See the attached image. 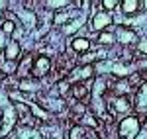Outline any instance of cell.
Instances as JSON below:
<instances>
[{
    "mask_svg": "<svg viewBox=\"0 0 147 139\" xmlns=\"http://www.w3.org/2000/svg\"><path fill=\"white\" fill-rule=\"evenodd\" d=\"M139 10V2L137 0H125L122 4V12L124 14H134V12Z\"/></svg>",
    "mask_w": 147,
    "mask_h": 139,
    "instance_id": "cell-14",
    "label": "cell"
},
{
    "mask_svg": "<svg viewBox=\"0 0 147 139\" xmlns=\"http://www.w3.org/2000/svg\"><path fill=\"white\" fill-rule=\"evenodd\" d=\"M20 139H41V133L35 131L34 128H20Z\"/></svg>",
    "mask_w": 147,
    "mask_h": 139,
    "instance_id": "cell-13",
    "label": "cell"
},
{
    "mask_svg": "<svg viewBox=\"0 0 147 139\" xmlns=\"http://www.w3.org/2000/svg\"><path fill=\"white\" fill-rule=\"evenodd\" d=\"M141 120L136 116H127L125 120H122V124H120V128H118V133H120V137L122 139H136L139 135V131H141Z\"/></svg>",
    "mask_w": 147,
    "mask_h": 139,
    "instance_id": "cell-1",
    "label": "cell"
},
{
    "mask_svg": "<svg viewBox=\"0 0 147 139\" xmlns=\"http://www.w3.org/2000/svg\"><path fill=\"white\" fill-rule=\"evenodd\" d=\"M112 16L108 14V12H98V14H94L92 16V26H94V30H102V28H108V26H112Z\"/></svg>",
    "mask_w": 147,
    "mask_h": 139,
    "instance_id": "cell-4",
    "label": "cell"
},
{
    "mask_svg": "<svg viewBox=\"0 0 147 139\" xmlns=\"http://www.w3.org/2000/svg\"><path fill=\"white\" fill-rule=\"evenodd\" d=\"M30 65H32V55H30V53H28V55H26V57L22 59V63H20V67H18V73H20V75H24V73H26V71L30 69Z\"/></svg>",
    "mask_w": 147,
    "mask_h": 139,
    "instance_id": "cell-18",
    "label": "cell"
},
{
    "mask_svg": "<svg viewBox=\"0 0 147 139\" xmlns=\"http://www.w3.org/2000/svg\"><path fill=\"white\" fill-rule=\"evenodd\" d=\"M71 92H73V96H75L77 100H88V96H90V86H88L86 82H75V84L71 86Z\"/></svg>",
    "mask_w": 147,
    "mask_h": 139,
    "instance_id": "cell-3",
    "label": "cell"
},
{
    "mask_svg": "<svg viewBox=\"0 0 147 139\" xmlns=\"http://www.w3.org/2000/svg\"><path fill=\"white\" fill-rule=\"evenodd\" d=\"M84 20H86V16H82V18H79V20H75L73 24H69L67 28H65V34H75V30L80 28V26L84 24Z\"/></svg>",
    "mask_w": 147,
    "mask_h": 139,
    "instance_id": "cell-17",
    "label": "cell"
},
{
    "mask_svg": "<svg viewBox=\"0 0 147 139\" xmlns=\"http://www.w3.org/2000/svg\"><path fill=\"white\" fill-rule=\"evenodd\" d=\"M92 75H94V69H92L90 65H82V69L75 73L77 79H92Z\"/></svg>",
    "mask_w": 147,
    "mask_h": 139,
    "instance_id": "cell-16",
    "label": "cell"
},
{
    "mask_svg": "<svg viewBox=\"0 0 147 139\" xmlns=\"http://www.w3.org/2000/svg\"><path fill=\"white\" fill-rule=\"evenodd\" d=\"M98 41H100V43H106V45H112L114 41H116V37H114V34H108V32H102V34L98 35Z\"/></svg>",
    "mask_w": 147,
    "mask_h": 139,
    "instance_id": "cell-19",
    "label": "cell"
},
{
    "mask_svg": "<svg viewBox=\"0 0 147 139\" xmlns=\"http://www.w3.org/2000/svg\"><path fill=\"white\" fill-rule=\"evenodd\" d=\"M116 32H118V34L114 35V37H116L120 43H124V45H129V43L136 41V32L129 30V28H118Z\"/></svg>",
    "mask_w": 147,
    "mask_h": 139,
    "instance_id": "cell-5",
    "label": "cell"
},
{
    "mask_svg": "<svg viewBox=\"0 0 147 139\" xmlns=\"http://www.w3.org/2000/svg\"><path fill=\"white\" fill-rule=\"evenodd\" d=\"M116 6H118V2H114V0H104V2H102V8H104V10H112Z\"/></svg>",
    "mask_w": 147,
    "mask_h": 139,
    "instance_id": "cell-23",
    "label": "cell"
},
{
    "mask_svg": "<svg viewBox=\"0 0 147 139\" xmlns=\"http://www.w3.org/2000/svg\"><path fill=\"white\" fill-rule=\"evenodd\" d=\"M2 116H4V126H6L4 131H10V129L14 128V124H16V112H14V108L8 106V108L4 110V114H2Z\"/></svg>",
    "mask_w": 147,
    "mask_h": 139,
    "instance_id": "cell-8",
    "label": "cell"
},
{
    "mask_svg": "<svg viewBox=\"0 0 147 139\" xmlns=\"http://www.w3.org/2000/svg\"><path fill=\"white\" fill-rule=\"evenodd\" d=\"M69 6L67 0H51V2H47V8H65Z\"/></svg>",
    "mask_w": 147,
    "mask_h": 139,
    "instance_id": "cell-21",
    "label": "cell"
},
{
    "mask_svg": "<svg viewBox=\"0 0 147 139\" xmlns=\"http://www.w3.org/2000/svg\"><path fill=\"white\" fill-rule=\"evenodd\" d=\"M4 45V35H0V47Z\"/></svg>",
    "mask_w": 147,
    "mask_h": 139,
    "instance_id": "cell-26",
    "label": "cell"
},
{
    "mask_svg": "<svg viewBox=\"0 0 147 139\" xmlns=\"http://www.w3.org/2000/svg\"><path fill=\"white\" fill-rule=\"evenodd\" d=\"M114 112H120V114L129 112V102H127L125 96H116L114 98Z\"/></svg>",
    "mask_w": 147,
    "mask_h": 139,
    "instance_id": "cell-9",
    "label": "cell"
},
{
    "mask_svg": "<svg viewBox=\"0 0 147 139\" xmlns=\"http://www.w3.org/2000/svg\"><path fill=\"white\" fill-rule=\"evenodd\" d=\"M49 71H51V61H49L47 57H43V55L37 57L34 63H32V77H34V79H41V77H45Z\"/></svg>",
    "mask_w": 147,
    "mask_h": 139,
    "instance_id": "cell-2",
    "label": "cell"
},
{
    "mask_svg": "<svg viewBox=\"0 0 147 139\" xmlns=\"http://www.w3.org/2000/svg\"><path fill=\"white\" fill-rule=\"evenodd\" d=\"M69 18H73L69 12H61V14H57V16H55V20H53V22H55V24H63V22H67Z\"/></svg>",
    "mask_w": 147,
    "mask_h": 139,
    "instance_id": "cell-22",
    "label": "cell"
},
{
    "mask_svg": "<svg viewBox=\"0 0 147 139\" xmlns=\"http://www.w3.org/2000/svg\"><path fill=\"white\" fill-rule=\"evenodd\" d=\"M136 108H137V112L147 114V90H143V88H139V92H137Z\"/></svg>",
    "mask_w": 147,
    "mask_h": 139,
    "instance_id": "cell-10",
    "label": "cell"
},
{
    "mask_svg": "<svg viewBox=\"0 0 147 139\" xmlns=\"http://www.w3.org/2000/svg\"><path fill=\"white\" fill-rule=\"evenodd\" d=\"M73 51H77V53H86L88 49H90V41L86 39V37H77V39H73Z\"/></svg>",
    "mask_w": 147,
    "mask_h": 139,
    "instance_id": "cell-7",
    "label": "cell"
},
{
    "mask_svg": "<svg viewBox=\"0 0 147 139\" xmlns=\"http://www.w3.org/2000/svg\"><path fill=\"white\" fill-rule=\"evenodd\" d=\"M18 53H20V43H18L16 39H12L10 43L6 45V49H4V55H6L8 59H16Z\"/></svg>",
    "mask_w": 147,
    "mask_h": 139,
    "instance_id": "cell-12",
    "label": "cell"
},
{
    "mask_svg": "<svg viewBox=\"0 0 147 139\" xmlns=\"http://www.w3.org/2000/svg\"><path fill=\"white\" fill-rule=\"evenodd\" d=\"M84 133H86L84 126H73L71 131H69V137L71 139H84Z\"/></svg>",
    "mask_w": 147,
    "mask_h": 139,
    "instance_id": "cell-15",
    "label": "cell"
},
{
    "mask_svg": "<svg viewBox=\"0 0 147 139\" xmlns=\"http://www.w3.org/2000/svg\"><path fill=\"white\" fill-rule=\"evenodd\" d=\"M84 139H100V137H98V133H96L94 129H88V128H86V133H84Z\"/></svg>",
    "mask_w": 147,
    "mask_h": 139,
    "instance_id": "cell-24",
    "label": "cell"
},
{
    "mask_svg": "<svg viewBox=\"0 0 147 139\" xmlns=\"http://www.w3.org/2000/svg\"><path fill=\"white\" fill-rule=\"evenodd\" d=\"M137 49H139V53H145L147 55V39H141L139 45H137Z\"/></svg>",
    "mask_w": 147,
    "mask_h": 139,
    "instance_id": "cell-25",
    "label": "cell"
},
{
    "mask_svg": "<svg viewBox=\"0 0 147 139\" xmlns=\"http://www.w3.org/2000/svg\"><path fill=\"white\" fill-rule=\"evenodd\" d=\"M2 34H6V35L14 34V22L12 20H6V22L2 24Z\"/></svg>",
    "mask_w": 147,
    "mask_h": 139,
    "instance_id": "cell-20",
    "label": "cell"
},
{
    "mask_svg": "<svg viewBox=\"0 0 147 139\" xmlns=\"http://www.w3.org/2000/svg\"><path fill=\"white\" fill-rule=\"evenodd\" d=\"M131 90H134V84L127 79H120L116 82V94L118 96H127V94H131Z\"/></svg>",
    "mask_w": 147,
    "mask_h": 139,
    "instance_id": "cell-6",
    "label": "cell"
},
{
    "mask_svg": "<svg viewBox=\"0 0 147 139\" xmlns=\"http://www.w3.org/2000/svg\"><path fill=\"white\" fill-rule=\"evenodd\" d=\"M20 88H22L26 94H34V92L39 90V84L35 81H32V79H24V81L20 82Z\"/></svg>",
    "mask_w": 147,
    "mask_h": 139,
    "instance_id": "cell-11",
    "label": "cell"
}]
</instances>
